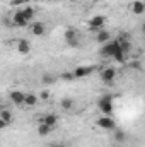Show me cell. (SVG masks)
I'll return each instance as SVG.
<instances>
[{
    "label": "cell",
    "mask_w": 145,
    "mask_h": 147,
    "mask_svg": "<svg viewBox=\"0 0 145 147\" xmlns=\"http://www.w3.org/2000/svg\"><path fill=\"white\" fill-rule=\"evenodd\" d=\"M121 51V48H119V43H118V39H114V41H108V43H104L103 45V48H101V57H104V58H113L116 53H119Z\"/></svg>",
    "instance_id": "cell-1"
},
{
    "label": "cell",
    "mask_w": 145,
    "mask_h": 147,
    "mask_svg": "<svg viewBox=\"0 0 145 147\" xmlns=\"http://www.w3.org/2000/svg\"><path fill=\"white\" fill-rule=\"evenodd\" d=\"M97 106H99V110H101V113H103V115L109 116V115L113 113V96H109V94L103 96V98L99 99Z\"/></svg>",
    "instance_id": "cell-2"
},
{
    "label": "cell",
    "mask_w": 145,
    "mask_h": 147,
    "mask_svg": "<svg viewBox=\"0 0 145 147\" xmlns=\"http://www.w3.org/2000/svg\"><path fill=\"white\" fill-rule=\"evenodd\" d=\"M65 41H67V45L68 46H72V48H77L79 45H80V38H79V33L73 29V28H68L67 31H65Z\"/></svg>",
    "instance_id": "cell-3"
},
{
    "label": "cell",
    "mask_w": 145,
    "mask_h": 147,
    "mask_svg": "<svg viewBox=\"0 0 145 147\" xmlns=\"http://www.w3.org/2000/svg\"><path fill=\"white\" fill-rule=\"evenodd\" d=\"M106 24V16H94L89 19V28L92 31H101Z\"/></svg>",
    "instance_id": "cell-4"
},
{
    "label": "cell",
    "mask_w": 145,
    "mask_h": 147,
    "mask_svg": "<svg viewBox=\"0 0 145 147\" xmlns=\"http://www.w3.org/2000/svg\"><path fill=\"white\" fill-rule=\"evenodd\" d=\"M97 127H99V128H104V130H114V128H116V121H114L111 116L103 115L101 118H97Z\"/></svg>",
    "instance_id": "cell-5"
},
{
    "label": "cell",
    "mask_w": 145,
    "mask_h": 147,
    "mask_svg": "<svg viewBox=\"0 0 145 147\" xmlns=\"http://www.w3.org/2000/svg\"><path fill=\"white\" fill-rule=\"evenodd\" d=\"M94 70H96L94 67H87V65H84V67H77V69H75L72 74H73V77H75V79H82V77H87V75H91Z\"/></svg>",
    "instance_id": "cell-6"
},
{
    "label": "cell",
    "mask_w": 145,
    "mask_h": 147,
    "mask_svg": "<svg viewBox=\"0 0 145 147\" xmlns=\"http://www.w3.org/2000/svg\"><path fill=\"white\" fill-rule=\"evenodd\" d=\"M114 79H116V70H114L113 67H108V69H104V70L101 72V80L106 82V84L113 82Z\"/></svg>",
    "instance_id": "cell-7"
},
{
    "label": "cell",
    "mask_w": 145,
    "mask_h": 147,
    "mask_svg": "<svg viewBox=\"0 0 145 147\" xmlns=\"http://www.w3.org/2000/svg\"><path fill=\"white\" fill-rule=\"evenodd\" d=\"M9 98H10V101L14 103V105H24V98H26V94L22 92V91H10V94H9Z\"/></svg>",
    "instance_id": "cell-8"
},
{
    "label": "cell",
    "mask_w": 145,
    "mask_h": 147,
    "mask_svg": "<svg viewBox=\"0 0 145 147\" xmlns=\"http://www.w3.org/2000/svg\"><path fill=\"white\" fill-rule=\"evenodd\" d=\"M12 24H14V26H17V28H26V26H28L29 22H28V21H26L24 17H22L21 10H17V12H15V14L12 16Z\"/></svg>",
    "instance_id": "cell-9"
},
{
    "label": "cell",
    "mask_w": 145,
    "mask_h": 147,
    "mask_svg": "<svg viewBox=\"0 0 145 147\" xmlns=\"http://www.w3.org/2000/svg\"><path fill=\"white\" fill-rule=\"evenodd\" d=\"M130 9H132V12H133L135 16H142L145 12V3L142 0H135V2H132Z\"/></svg>",
    "instance_id": "cell-10"
},
{
    "label": "cell",
    "mask_w": 145,
    "mask_h": 147,
    "mask_svg": "<svg viewBox=\"0 0 145 147\" xmlns=\"http://www.w3.org/2000/svg\"><path fill=\"white\" fill-rule=\"evenodd\" d=\"M17 51H19L21 55H28V53L31 51V43H29L28 39H19V41H17Z\"/></svg>",
    "instance_id": "cell-11"
},
{
    "label": "cell",
    "mask_w": 145,
    "mask_h": 147,
    "mask_svg": "<svg viewBox=\"0 0 145 147\" xmlns=\"http://www.w3.org/2000/svg\"><path fill=\"white\" fill-rule=\"evenodd\" d=\"M41 121H43L44 125H48L50 128H55V127H56V123H58V116H56L55 113H50V115H44Z\"/></svg>",
    "instance_id": "cell-12"
},
{
    "label": "cell",
    "mask_w": 145,
    "mask_h": 147,
    "mask_svg": "<svg viewBox=\"0 0 145 147\" xmlns=\"http://www.w3.org/2000/svg\"><path fill=\"white\" fill-rule=\"evenodd\" d=\"M21 14H22V17H24L28 22H31V21L34 19V14H36V12H34L33 7H22V9H21Z\"/></svg>",
    "instance_id": "cell-13"
},
{
    "label": "cell",
    "mask_w": 145,
    "mask_h": 147,
    "mask_svg": "<svg viewBox=\"0 0 145 147\" xmlns=\"http://www.w3.org/2000/svg\"><path fill=\"white\" fill-rule=\"evenodd\" d=\"M44 31H46V28H44L43 22H34V24L31 26V33H33L34 36H43Z\"/></svg>",
    "instance_id": "cell-14"
},
{
    "label": "cell",
    "mask_w": 145,
    "mask_h": 147,
    "mask_svg": "<svg viewBox=\"0 0 145 147\" xmlns=\"http://www.w3.org/2000/svg\"><path fill=\"white\" fill-rule=\"evenodd\" d=\"M109 33L106 29H101V31H97V36H96V41L97 43H101V45H104V43H108L109 41Z\"/></svg>",
    "instance_id": "cell-15"
},
{
    "label": "cell",
    "mask_w": 145,
    "mask_h": 147,
    "mask_svg": "<svg viewBox=\"0 0 145 147\" xmlns=\"http://www.w3.org/2000/svg\"><path fill=\"white\" fill-rule=\"evenodd\" d=\"M36 130H38V135H41V137H46V135H50V132H51L53 128H50L48 125H44V123L41 121V123L38 125V128H36Z\"/></svg>",
    "instance_id": "cell-16"
},
{
    "label": "cell",
    "mask_w": 145,
    "mask_h": 147,
    "mask_svg": "<svg viewBox=\"0 0 145 147\" xmlns=\"http://www.w3.org/2000/svg\"><path fill=\"white\" fill-rule=\"evenodd\" d=\"M38 101H39V98L36 94H26V98H24V105L26 106H36Z\"/></svg>",
    "instance_id": "cell-17"
},
{
    "label": "cell",
    "mask_w": 145,
    "mask_h": 147,
    "mask_svg": "<svg viewBox=\"0 0 145 147\" xmlns=\"http://www.w3.org/2000/svg\"><path fill=\"white\" fill-rule=\"evenodd\" d=\"M60 106H62V110H65V111L72 110V108H73V99H70V98H65V99H62Z\"/></svg>",
    "instance_id": "cell-18"
},
{
    "label": "cell",
    "mask_w": 145,
    "mask_h": 147,
    "mask_svg": "<svg viewBox=\"0 0 145 147\" xmlns=\"http://www.w3.org/2000/svg\"><path fill=\"white\" fill-rule=\"evenodd\" d=\"M0 118H2L7 125H10V123H12V113H10V111H7V110L0 111Z\"/></svg>",
    "instance_id": "cell-19"
},
{
    "label": "cell",
    "mask_w": 145,
    "mask_h": 147,
    "mask_svg": "<svg viewBox=\"0 0 145 147\" xmlns=\"http://www.w3.org/2000/svg\"><path fill=\"white\" fill-rule=\"evenodd\" d=\"M114 137H116V140L118 142H125V132L123 130H119V128H114Z\"/></svg>",
    "instance_id": "cell-20"
},
{
    "label": "cell",
    "mask_w": 145,
    "mask_h": 147,
    "mask_svg": "<svg viewBox=\"0 0 145 147\" xmlns=\"http://www.w3.org/2000/svg\"><path fill=\"white\" fill-rule=\"evenodd\" d=\"M55 82V77L50 75V74H43V84H53Z\"/></svg>",
    "instance_id": "cell-21"
},
{
    "label": "cell",
    "mask_w": 145,
    "mask_h": 147,
    "mask_svg": "<svg viewBox=\"0 0 145 147\" xmlns=\"http://www.w3.org/2000/svg\"><path fill=\"white\" fill-rule=\"evenodd\" d=\"M62 79H63V80H73L75 77H73L72 72H63L62 74Z\"/></svg>",
    "instance_id": "cell-22"
},
{
    "label": "cell",
    "mask_w": 145,
    "mask_h": 147,
    "mask_svg": "<svg viewBox=\"0 0 145 147\" xmlns=\"http://www.w3.org/2000/svg\"><path fill=\"white\" fill-rule=\"evenodd\" d=\"M10 2V5H14V7H19V5H24L28 0H9Z\"/></svg>",
    "instance_id": "cell-23"
},
{
    "label": "cell",
    "mask_w": 145,
    "mask_h": 147,
    "mask_svg": "<svg viewBox=\"0 0 145 147\" xmlns=\"http://www.w3.org/2000/svg\"><path fill=\"white\" fill-rule=\"evenodd\" d=\"M39 99H43V101H48V99H50V92H48V91H43V92L39 94Z\"/></svg>",
    "instance_id": "cell-24"
},
{
    "label": "cell",
    "mask_w": 145,
    "mask_h": 147,
    "mask_svg": "<svg viewBox=\"0 0 145 147\" xmlns=\"http://www.w3.org/2000/svg\"><path fill=\"white\" fill-rule=\"evenodd\" d=\"M7 127H9V125H7V123H5V121H3V120L0 118V130H5Z\"/></svg>",
    "instance_id": "cell-25"
},
{
    "label": "cell",
    "mask_w": 145,
    "mask_h": 147,
    "mask_svg": "<svg viewBox=\"0 0 145 147\" xmlns=\"http://www.w3.org/2000/svg\"><path fill=\"white\" fill-rule=\"evenodd\" d=\"M50 147H65L63 144H58V142H53V144H50Z\"/></svg>",
    "instance_id": "cell-26"
},
{
    "label": "cell",
    "mask_w": 145,
    "mask_h": 147,
    "mask_svg": "<svg viewBox=\"0 0 145 147\" xmlns=\"http://www.w3.org/2000/svg\"><path fill=\"white\" fill-rule=\"evenodd\" d=\"M92 2H101V0H92Z\"/></svg>",
    "instance_id": "cell-27"
},
{
    "label": "cell",
    "mask_w": 145,
    "mask_h": 147,
    "mask_svg": "<svg viewBox=\"0 0 145 147\" xmlns=\"http://www.w3.org/2000/svg\"><path fill=\"white\" fill-rule=\"evenodd\" d=\"M70 2H77V0H70Z\"/></svg>",
    "instance_id": "cell-28"
}]
</instances>
